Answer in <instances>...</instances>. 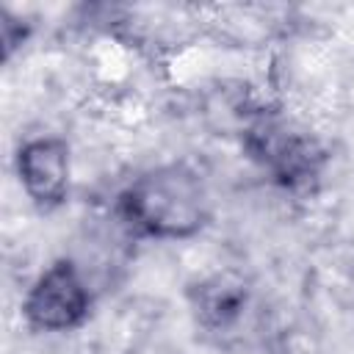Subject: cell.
I'll return each instance as SVG.
<instances>
[{
  "label": "cell",
  "instance_id": "6da1fadb",
  "mask_svg": "<svg viewBox=\"0 0 354 354\" xmlns=\"http://www.w3.org/2000/svg\"><path fill=\"white\" fill-rule=\"evenodd\" d=\"M116 218L138 238L188 241L213 216L202 174L188 163H160L136 174L116 196Z\"/></svg>",
  "mask_w": 354,
  "mask_h": 354
},
{
  "label": "cell",
  "instance_id": "7a4b0ae2",
  "mask_svg": "<svg viewBox=\"0 0 354 354\" xmlns=\"http://www.w3.org/2000/svg\"><path fill=\"white\" fill-rule=\"evenodd\" d=\"M194 329L218 348L246 343L263 318L257 285L241 268H218L194 279L185 290Z\"/></svg>",
  "mask_w": 354,
  "mask_h": 354
},
{
  "label": "cell",
  "instance_id": "3957f363",
  "mask_svg": "<svg viewBox=\"0 0 354 354\" xmlns=\"http://www.w3.org/2000/svg\"><path fill=\"white\" fill-rule=\"evenodd\" d=\"M94 296L80 271L69 257H55L39 271L22 296V318L39 335H64L86 324L91 315Z\"/></svg>",
  "mask_w": 354,
  "mask_h": 354
},
{
  "label": "cell",
  "instance_id": "277c9868",
  "mask_svg": "<svg viewBox=\"0 0 354 354\" xmlns=\"http://www.w3.org/2000/svg\"><path fill=\"white\" fill-rule=\"evenodd\" d=\"M14 174L22 194L41 213L66 205L72 191V147L61 136L25 138L14 152Z\"/></svg>",
  "mask_w": 354,
  "mask_h": 354
},
{
  "label": "cell",
  "instance_id": "5b68a950",
  "mask_svg": "<svg viewBox=\"0 0 354 354\" xmlns=\"http://www.w3.org/2000/svg\"><path fill=\"white\" fill-rule=\"evenodd\" d=\"M246 149L285 188L307 185L321 169L315 141L274 116H263L246 130Z\"/></svg>",
  "mask_w": 354,
  "mask_h": 354
},
{
  "label": "cell",
  "instance_id": "8992f818",
  "mask_svg": "<svg viewBox=\"0 0 354 354\" xmlns=\"http://www.w3.org/2000/svg\"><path fill=\"white\" fill-rule=\"evenodd\" d=\"M0 36H3V58L8 61L14 55V50L25 41V28H22V19L14 17L8 8L0 11Z\"/></svg>",
  "mask_w": 354,
  "mask_h": 354
}]
</instances>
